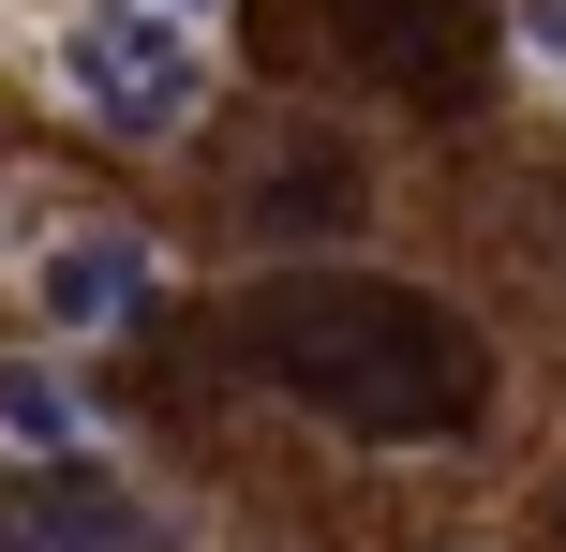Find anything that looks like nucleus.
<instances>
[{"label":"nucleus","mask_w":566,"mask_h":552,"mask_svg":"<svg viewBox=\"0 0 566 552\" xmlns=\"http://www.w3.org/2000/svg\"><path fill=\"white\" fill-rule=\"evenodd\" d=\"M239 344L269 358V388H298L313 418L388 434V448L448 434V418L478 404V344H462L418 284H373V269H269L254 314H239Z\"/></svg>","instance_id":"1"},{"label":"nucleus","mask_w":566,"mask_h":552,"mask_svg":"<svg viewBox=\"0 0 566 552\" xmlns=\"http://www.w3.org/2000/svg\"><path fill=\"white\" fill-rule=\"evenodd\" d=\"M60 90L105 135H179L209 105V45L179 30V0H90V15H60Z\"/></svg>","instance_id":"2"},{"label":"nucleus","mask_w":566,"mask_h":552,"mask_svg":"<svg viewBox=\"0 0 566 552\" xmlns=\"http://www.w3.org/2000/svg\"><path fill=\"white\" fill-rule=\"evenodd\" d=\"M149 284H165V254H149L135 225H60L45 254H30V299H45V329H135L149 314Z\"/></svg>","instance_id":"3"},{"label":"nucleus","mask_w":566,"mask_h":552,"mask_svg":"<svg viewBox=\"0 0 566 552\" xmlns=\"http://www.w3.org/2000/svg\"><path fill=\"white\" fill-rule=\"evenodd\" d=\"M0 552H179V538L135 493H105V478H15L0 493Z\"/></svg>","instance_id":"4"},{"label":"nucleus","mask_w":566,"mask_h":552,"mask_svg":"<svg viewBox=\"0 0 566 552\" xmlns=\"http://www.w3.org/2000/svg\"><path fill=\"white\" fill-rule=\"evenodd\" d=\"M0 448H15V464H75L90 448V388L60 374V358H0Z\"/></svg>","instance_id":"5"},{"label":"nucleus","mask_w":566,"mask_h":552,"mask_svg":"<svg viewBox=\"0 0 566 552\" xmlns=\"http://www.w3.org/2000/svg\"><path fill=\"white\" fill-rule=\"evenodd\" d=\"M239 209H254V239H328L343 209H358V179H343V165H313V149H298V165H269V179H254Z\"/></svg>","instance_id":"6"},{"label":"nucleus","mask_w":566,"mask_h":552,"mask_svg":"<svg viewBox=\"0 0 566 552\" xmlns=\"http://www.w3.org/2000/svg\"><path fill=\"white\" fill-rule=\"evenodd\" d=\"M462 15H478V0H358V45L388 60V75H448Z\"/></svg>","instance_id":"7"},{"label":"nucleus","mask_w":566,"mask_h":552,"mask_svg":"<svg viewBox=\"0 0 566 552\" xmlns=\"http://www.w3.org/2000/svg\"><path fill=\"white\" fill-rule=\"evenodd\" d=\"M522 45H537V60H566V0H522Z\"/></svg>","instance_id":"8"},{"label":"nucleus","mask_w":566,"mask_h":552,"mask_svg":"<svg viewBox=\"0 0 566 552\" xmlns=\"http://www.w3.org/2000/svg\"><path fill=\"white\" fill-rule=\"evenodd\" d=\"M179 15H195V0H179Z\"/></svg>","instance_id":"9"}]
</instances>
